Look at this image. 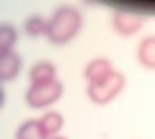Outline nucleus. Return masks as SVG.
I'll return each instance as SVG.
<instances>
[{
  "mask_svg": "<svg viewBox=\"0 0 155 139\" xmlns=\"http://www.w3.org/2000/svg\"><path fill=\"white\" fill-rule=\"evenodd\" d=\"M82 24H83L82 14L75 7H58L48 18L47 39L53 45H67L81 32Z\"/></svg>",
  "mask_w": 155,
  "mask_h": 139,
  "instance_id": "1",
  "label": "nucleus"
},
{
  "mask_svg": "<svg viewBox=\"0 0 155 139\" xmlns=\"http://www.w3.org/2000/svg\"><path fill=\"white\" fill-rule=\"evenodd\" d=\"M62 84L57 79L46 84H31L25 93V100L29 107L39 110L58 102L62 96Z\"/></svg>",
  "mask_w": 155,
  "mask_h": 139,
  "instance_id": "2",
  "label": "nucleus"
},
{
  "mask_svg": "<svg viewBox=\"0 0 155 139\" xmlns=\"http://www.w3.org/2000/svg\"><path fill=\"white\" fill-rule=\"evenodd\" d=\"M126 79L123 74L114 71L108 78L98 84H90L87 86V96L96 104H108L123 91Z\"/></svg>",
  "mask_w": 155,
  "mask_h": 139,
  "instance_id": "3",
  "label": "nucleus"
},
{
  "mask_svg": "<svg viewBox=\"0 0 155 139\" xmlns=\"http://www.w3.org/2000/svg\"><path fill=\"white\" fill-rule=\"evenodd\" d=\"M145 18L140 14L129 11H116L112 18V26L116 33L122 36L136 35L143 28Z\"/></svg>",
  "mask_w": 155,
  "mask_h": 139,
  "instance_id": "4",
  "label": "nucleus"
},
{
  "mask_svg": "<svg viewBox=\"0 0 155 139\" xmlns=\"http://www.w3.org/2000/svg\"><path fill=\"white\" fill-rule=\"evenodd\" d=\"M115 71L112 68V63L108 58H94L90 63H87L84 67V78L86 81L90 84H98V82L104 81L105 78H108L112 72Z\"/></svg>",
  "mask_w": 155,
  "mask_h": 139,
  "instance_id": "5",
  "label": "nucleus"
},
{
  "mask_svg": "<svg viewBox=\"0 0 155 139\" xmlns=\"http://www.w3.org/2000/svg\"><path fill=\"white\" fill-rule=\"evenodd\" d=\"M21 57L17 52L10 50V52L0 53V78L2 81H13L21 71Z\"/></svg>",
  "mask_w": 155,
  "mask_h": 139,
  "instance_id": "6",
  "label": "nucleus"
},
{
  "mask_svg": "<svg viewBox=\"0 0 155 139\" xmlns=\"http://www.w3.org/2000/svg\"><path fill=\"white\" fill-rule=\"evenodd\" d=\"M137 60L147 70H155V35L147 36L139 43Z\"/></svg>",
  "mask_w": 155,
  "mask_h": 139,
  "instance_id": "7",
  "label": "nucleus"
},
{
  "mask_svg": "<svg viewBox=\"0 0 155 139\" xmlns=\"http://www.w3.org/2000/svg\"><path fill=\"white\" fill-rule=\"evenodd\" d=\"M55 67L50 61H39L31 68L29 79L31 84H46L55 79Z\"/></svg>",
  "mask_w": 155,
  "mask_h": 139,
  "instance_id": "8",
  "label": "nucleus"
},
{
  "mask_svg": "<svg viewBox=\"0 0 155 139\" xmlns=\"http://www.w3.org/2000/svg\"><path fill=\"white\" fill-rule=\"evenodd\" d=\"M15 139H48L40 123L36 120H28L18 127Z\"/></svg>",
  "mask_w": 155,
  "mask_h": 139,
  "instance_id": "9",
  "label": "nucleus"
},
{
  "mask_svg": "<svg viewBox=\"0 0 155 139\" xmlns=\"http://www.w3.org/2000/svg\"><path fill=\"white\" fill-rule=\"evenodd\" d=\"M40 125H42L45 134L50 138V136H55L60 131L62 130L64 125V117L57 111H48L39 120Z\"/></svg>",
  "mask_w": 155,
  "mask_h": 139,
  "instance_id": "10",
  "label": "nucleus"
},
{
  "mask_svg": "<svg viewBox=\"0 0 155 139\" xmlns=\"http://www.w3.org/2000/svg\"><path fill=\"white\" fill-rule=\"evenodd\" d=\"M24 29H25L26 35H29L31 38H39V36H43V35L47 36L48 19L42 18L40 16L29 17L25 21Z\"/></svg>",
  "mask_w": 155,
  "mask_h": 139,
  "instance_id": "11",
  "label": "nucleus"
},
{
  "mask_svg": "<svg viewBox=\"0 0 155 139\" xmlns=\"http://www.w3.org/2000/svg\"><path fill=\"white\" fill-rule=\"evenodd\" d=\"M17 31L10 24H2L0 25V53L14 50L17 43Z\"/></svg>",
  "mask_w": 155,
  "mask_h": 139,
  "instance_id": "12",
  "label": "nucleus"
},
{
  "mask_svg": "<svg viewBox=\"0 0 155 139\" xmlns=\"http://www.w3.org/2000/svg\"><path fill=\"white\" fill-rule=\"evenodd\" d=\"M48 139H67L65 136H61V135H55V136H50Z\"/></svg>",
  "mask_w": 155,
  "mask_h": 139,
  "instance_id": "13",
  "label": "nucleus"
}]
</instances>
